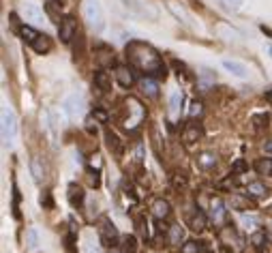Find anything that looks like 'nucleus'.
Segmentation results:
<instances>
[{
	"mask_svg": "<svg viewBox=\"0 0 272 253\" xmlns=\"http://www.w3.org/2000/svg\"><path fill=\"white\" fill-rule=\"evenodd\" d=\"M126 58L135 67L148 73L152 77H165V65L159 56V52L152 45L144 43V41H131L126 45Z\"/></svg>",
	"mask_w": 272,
	"mask_h": 253,
	"instance_id": "nucleus-1",
	"label": "nucleus"
},
{
	"mask_svg": "<svg viewBox=\"0 0 272 253\" xmlns=\"http://www.w3.org/2000/svg\"><path fill=\"white\" fill-rule=\"evenodd\" d=\"M84 17L88 22V28L95 32H101L105 28V11L99 0H86L84 3Z\"/></svg>",
	"mask_w": 272,
	"mask_h": 253,
	"instance_id": "nucleus-2",
	"label": "nucleus"
},
{
	"mask_svg": "<svg viewBox=\"0 0 272 253\" xmlns=\"http://www.w3.org/2000/svg\"><path fill=\"white\" fill-rule=\"evenodd\" d=\"M15 133H17L15 114H13L11 107H3V142H5V146H9V148L13 146Z\"/></svg>",
	"mask_w": 272,
	"mask_h": 253,
	"instance_id": "nucleus-3",
	"label": "nucleus"
},
{
	"mask_svg": "<svg viewBox=\"0 0 272 253\" xmlns=\"http://www.w3.org/2000/svg\"><path fill=\"white\" fill-rule=\"evenodd\" d=\"M126 110H129V118L124 120L126 129H135V126L142 124V120L146 118V110H144L142 103L138 101V99H133V97L126 99Z\"/></svg>",
	"mask_w": 272,
	"mask_h": 253,
	"instance_id": "nucleus-4",
	"label": "nucleus"
},
{
	"mask_svg": "<svg viewBox=\"0 0 272 253\" xmlns=\"http://www.w3.org/2000/svg\"><path fill=\"white\" fill-rule=\"evenodd\" d=\"M99 236H101L103 245L116 247V242H118V238H120V234H118V228H116L110 219H101V223H99Z\"/></svg>",
	"mask_w": 272,
	"mask_h": 253,
	"instance_id": "nucleus-5",
	"label": "nucleus"
},
{
	"mask_svg": "<svg viewBox=\"0 0 272 253\" xmlns=\"http://www.w3.org/2000/svg\"><path fill=\"white\" fill-rule=\"evenodd\" d=\"M124 7L129 9L131 13H135L138 17H146V20H157V11L148 5H144L142 0H122Z\"/></svg>",
	"mask_w": 272,
	"mask_h": 253,
	"instance_id": "nucleus-6",
	"label": "nucleus"
},
{
	"mask_svg": "<svg viewBox=\"0 0 272 253\" xmlns=\"http://www.w3.org/2000/svg\"><path fill=\"white\" fill-rule=\"evenodd\" d=\"M58 34H60V41L62 43H71V39L77 34V22H75V17L67 15L65 20L60 22V26H58Z\"/></svg>",
	"mask_w": 272,
	"mask_h": 253,
	"instance_id": "nucleus-7",
	"label": "nucleus"
},
{
	"mask_svg": "<svg viewBox=\"0 0 272 253\" xmlns=\"http://www.w3.org/2000/svg\"><path fill=\"white\" fill-rule=\"evenodd\" d=\"M210 219L214 225H223L228 219V208H225V202L221 197H212L210 200Z\"/></svg>",
	"mask_w": 272,
	"mask_h": 253,
	"instance_id": "nucleus-8",
	"label": "nucleus"
},
{
	"mask_svg": "<svg viewBox=\"0 0 272 253\" xmlns=\"http://www.w3.org/2000/svg\"><path fill=\"white\" fill-rule=\"evenodd\" d=\"M219 240L225 247H240L242 245V238L238 236V232H236L234 225H225V228L219 230Z\"/></svg>",
	"mask_w": 272,
	"mask_h": 253,
	"instance_id": "nucleus-9",
	"label": "nucleus"
},
{
	"mask_svg": "<svg viewBox=\"0 0 272 253\" xmlns=\"http://www.w3.org/2000/svg\"><path fill=\"white\" fill-rule=\"evenodd\" d=\"M22 17H24L26 22H30V24H41L43 22V11L39 9V5L24 3L22 5Z\"/></svg>",
	"mask_w": 272,
	"mask_h": 253,
	"instance_id": "nucleus-10",
	"label": "nucleus"
},
{
	"mask_svg": "<svg viewBox=\"0 0 272 253\" xmlns=\"http://www.w3.org/2000/svg\"><path fill=\"white\" fill-rule=\"evenodd\" d=\"M140 90H142V95H146L148 99H157L159 97V84H157V79L152 75H144L140 79Z\"/></svg>",
	"mask_w": 272,
	"mask_h": 253,
	"instance_id": "nucleus-11",
	"label": "nucleus"
},
{
	"mask_svg": "<svg viewBox=\"0 0 272 253\" xmlns=\"http://www.w3.org/2000/svg\"><path fill=\"white\" fill-rule=\"evenodd\" d=\"M62 107H65V112L71 116V118H77V116L81 114V107H84V103H81V97L79 95H69L65 99V103H62Z\"/></svg>",
	"mask_w": 272,
	"mask_h": 253,
	"instance_id": "nucleus-12",
	"label": "nucleus"
},
{
	"mask_svg": "<svg viewBox=\"0 0 272 253\" xmlns=\"http://www.w3.org/2000/svg\"><path fill=\"white\" fill-rule=\"evenodd\" d=\"M247 195L253 197V200H264V197L270 195V189L266 187V183H259V180H253V183L247 185Z\"/></svg>",
	"mask_w": 272,
	"mask_h": 253,
	"instance_id": "nucleus-13",
	"label": "nucleus"
},
{
	"mask_svg": "<svg viewBox=\"0 0 272 253\" xmlns=\"http://www.w3.org/2000/svg\"><path fill=\"white\" fill-rule=\"evenodd\" d=\"M253 197H249V195H240V193H234V195H230V206L234 210H240V213H244V210H253Z\"/></svg>",
	"mask_w": 272,
	"mask_h": 253,
	"instance_id": "nucleus-14",
	"label": "nucleus"
},
{
	"mask_svg": "<svg viewBox=\"0 0 272 253\" xmlns=\"http://www.w3.org/2000/svg\"><path fill=\"white\" fill-rule=\"evenodd\" d=\"M150 210H152V215H155L157 219H167V217L171 215V204L167 200H163V197H157V200L152 202Z\"/></svg>",
	"mask_w": 272,
	"mask_h": 253,
	"instance_id": "nucleus-15",
	"label": "nucleus"
},
{
	"mask_svg": "<svg viewBox=\"0 0 272 253\" xmlns=\"http://www.w3.org/2000/svg\"><path fill=\"white\" fill-rule=\"evenodd\" d=\"M116 82L120 84L122 88H131L135 84V75H133V71L129 67H116Z\"/></svg>",
	"mask_w": 272,
	"mask_h": 253,
	"instance_id": "nucleus-16",
	"label": "nucleus"
},
{
	"mask_svg": "<svg viewBox=\"0 0 272 253\" xmlns=\"http://www.w3.org/2000/svg\"><path fill=\"white\" fill-rule=\"evenodd\" d=\"M67 197H69V204L73 206V208H77V206L84 204L86 193H84V189H81L79 185L71 183V185H69V189H67Z\"/></svg>",
	"mask_w": 272,
	"mask_h": 253,
	"instance_id": "nucleus-17",
	"label": "nucleus"
},
{
	"mask_svg": "<svg viewBox=\"0 0 272 253\" xmlns=\"http://www.w3.org/2000/svg\"><path fill=\"white\" fill-rule=\"evenodd\" d=\"M221 65H223V69L225 71H228V73H232L234 77H247V67H244L242 65V62H238V60H230V58H225L223 62H221Z\"/></svg>",
	"mask_w": 272,
	"mask_h": 253,
	"instance_id": "nucleus-18",
	"label": "nucleus"
},
{
	"mask_svg": "<svg viewBox=\"0 0 272 253\" xmlns=\"http://www.w3.org/2000/svg\"><path fill=\"white\" fill-rule=\"evenodd\" d=\"M206 225H208V217L199 208H195L191 215H189V228H191V230L202 232V230H206Z\"/></svg>",
	"mask_w": 272,
	"mask_h": 253,
	"instance_id": "nucleus-19",
	"label": "nucleus"
},
{
	"mask_svg": "<svg viewBox=\"0 0 272 253\" xmlns=\"http://www.w3.org/2000/svg\"><path fill=\"white\" fill-rule=\"evenodd\" d=\"M199 138H202V126L191 122V124H187V129L183 133V142L185 144H195Z\"/></svg>",
	"mask_w": 272,
	"mask_h": 253,
	"instance_id": "nucleus-20",
	"label": "nucleus"
},
{
	"mask_svg": "<svg viewBox=\"0 0 272 253\" xmlns=\"http://www.w3.org/2000/svg\"><path fill=\"white\" fill-rule=\"evenodd\" d=\"M114 60H116V56H114V52L110 48H99V52H97L99 67H112Z\"/></svg>",
	"mask_w": 272,
	"mask_h": 253,
	"instance_id": "nucleus-21",
	"label": "nucleus"
},
{
	"mask_svg": "<svg viewBox=\"0 0 272 253\" xmlns=\"http://www.w3.org/2000/svg\"><path fill=\"white\" fill-rule=\"evenodd\" d=\"M30 174H32V178H34V183H37V185L43 183V178H45V167H43V163H41L39 157H34V159L30 161Z\"/></svg>",
	"mask_w": 272,
	"mask_h": 253,
	"instance_id": "nucleus-22",
	"label": "nucleus"
},
{
	"mask_svg": "<svg viewBox=\"0 0 272 253\" xmlns=\"http://www.w3.org/2000/svg\"><path fill=\"white\" fill-rule=\"evenodd\" d=\"M167 240H169V245H180V242H185V228L183 225H171L169 232H167Z\"/></svg>",
	"mask_w": 272,
	"mask_h": 253,
	"instance_id": "nucleus-23",
	"label": "nucleus"
},
{
	"mask_svg": "<svg viewBox=\"0 0 272 253\" xmlns=\"http://www.w3.org/2000/svg\"><path fill=\"white\" fill-rule=\"evenodd\" d=\"M180 107H183V93H180V90H174L171 97H169V116L171 118H176L178 116Z\"/></svg>",
	"mask_w": 272,
	"mask_h": 253,
	"instance_id": "nucleus-24",
	"label": "nucleus"
},
{
	"mask_svg": "<svg viewBox=\"0 0 272 253\" xmlns=\"http://www.w3.org/2000/svg\"><path fill=\"white\" fill-rule=\"evenodd\" d=\"M30 48L37 52V54H48V52L52 50V39L48 37V34H39V39L34 41Z\"/></svg>",
	"mask_w": 272,
	"mask_h": 253,
	"instance_id": "nucleus-25",
	"label": "nucleus"
},
{
	"mask_svg": "<svg viewBox=\"0 0 272 253\" xmlns=\"http://www.w3.org/2000/svg\"><path fill=\"white\" fill-rule=\"evenodd\" d=\"M95 86H97L99 90H103V93H107V90H110V86H112L110 73H105L103 69L97 71V73H95Z\"/></svg>",
	"mask_w": 272,
	"mask_h": 253,
	"instance_id": "nucleus-26",
	"label": "nucleus"
},
{
	"mask_svg": "<svg viewBox=\"0 0 272 253\" xmlns=\"http://www.w3.org/2000/svg\"><path fill=\"white\" fill-rule=\"evenodd\" d=\"M255 172L259 176H272V159L264 157V159H257L255 161Z\"/></svg>",
	"mask_w": 272,
	"mask_h": 253,
	"instance_id": "nucleus-27",
	"label": "nucleus"
},
{
	"mask_svg": "<svg viewBox=\"0 0 272 253\" xmlns=\"http://www.w3.org/2000/svg\"><path fill=\"white\" fill-rule=\"evenodd\" d=\"M20 34H22V39H24L26 43H30V45H32L34 41L39 39V34H41V32H37V30H34L32 26H28V24H22V26H20Z\"/></svg>",
	"mask_w": 272,
	"mask_h": 253,
	"instance_id": "nucleus-28",
	"label": "nucleus"
},
{
	"mask_svg": "<svg viewBox=\"0 0 272 253\" xmlns=\"http://www.w3.org/2000/svg\"><path fill=\"white\" fill-rule=\"evenodd\" d=\"M197 165L202 170H212L216 165V157L212 152H202V155H197Z\"/></svg>",
	"mask_w": 272,
	"mask_h": 253,
	"instance_id": "nucleus-29",
	"label": "nucleus"
},
{
	"mask_svg": "<svg viewBox=\"0 0 272 253\" xmlns=\"http://www.w3.org/2000/svg\"><path fill=\"white\" fill-rule=\"evenodd\" d=\"M167 9H169V11L178 17V20H183V24H189V22H191V17H189V13H187L185 9L180 7L178 3H167Z\"/></svg>",
	"mask_w": 272,
	"mask_h": 253,
	"instance_id": "nucleus-30",
	"label": "nucleus"
},
{
	"mask_svg": "<svg viewBox=\"0 0 272 253\" xmlns=\"http://www.w3.org/2000/svg\"><path fill=\"white\" fill-rule=\"evenodd\" d=\"M26 245H28V249H37L39 247V232H37V228H28V230H26Z\"/></svg>",
	"mask_w": 272,
	"mask_h": 253,
	"instance_id": "nucleus-31",
	"label": "nucleus"
},
{
	"mask_svg": "<svg viewBox=\"0 0 272 253\" xmlns=\"http://www.w3.org/2000/svg\"><path fill=\"white\" fill-rule=\"evenodd\" d=\"M183 253H202V242L197 240H185L183 242V249H180Z\"/></svg>",
	"mask_w": 272,
	"mask_h": 253,
	"instance_id": "nucleus-32",
	"label": "nucleus"
},
{
	"mask_svg": "<svg viewBox=\"0 0 272 253\" xmlns=\"http://www.w3.org/2000/svg\"><path fill=\"white\" fill-rule=\"evenodd\" d=\"M266 240H268V234H266V230H257V232H253V236H251V245L257 249L259 245H264Z\"/></svg>",
	"mask_w": 272,
	"mask_h": 253,
	"instance_id": "nucleus-33",
	"label": "nucleus"
},
{
	"mask_svg": "<svg viewBox=\"0 0 272 253\" xmlns=\"http://www.w3.org/2000/svg\"><path fill=\"white\" fill-rule=\"evenodd\" d=\"M107 146H110L114 152L122 150V144H120V140H118V135L114 131H107Z\"/></svg>",
	"mask_w": 272,
	"mask_h": 253,
	"instance_id": "nucleus-34",
	"label": "nucleus"
},
{
	"mask_svg": "<svg viewBox=\"0 0 272 253\" xmlns=\"http://www.w3.org/2000/svg\"><path fill=\"white\" fill-rule=\"evenodd\" d=\"M122 249H124V253H135L138 251V240H135V236H126L122 240Z\"/></svg>",
	"mask_w": 272,
	"mask_h": 253,
	"instance_id": "nucleus-35",
	"label": "nucleus"
},
{
	"mask_svg": "<svg viewBox=\"0 0 272 253\" xmlns=\"http://www.w3.org/2000/svg\"><path fill=\"white\" fill-rule=\"evenodd\" d=\"M202 112H204V107H202V103H199V101H193L191 105H189V116H191V118L202 116Z\"/></svg>",
	"mask_w": 272,
	"mask_h": 253,
	"instance_id": "nucleus-36",
	"label": "nucleus"
},
{
	"mask_svg": "<svg viewBox=\"0 0 272 253\" xmlns=\"http://www.w3.org/2000/svg\"><path fill=\"white\" fill-rule=\"evenodd\" d=\"M152 144H155V152L161 155V138H159V129L152 126Z\"/></svg>",
	"mask_w": 272,
	"mask_h": 253,
	"instance_id": "nucleus-37",
	"label": "nucleus"
},
{
	"mask_svg": "<svg viewBox=\"0 0 272 253\" xmlns=\"http://www.w3.org/2000/svg\"><path fill=\"white\" fill-rule=\"evenodd\" d=\"M242 225L247 230H253V228H257V219H255V217H247V215H244L242 217Z\"/></svg>",
	"mask_w": 272,
	"mask_h": 253,
	"instance_id": "nucleus-38",
	"label": "nucleus"
},
{
	"mask_svg": "<svg viewBox=\"0 0 272 253\" xmlns=\"http://www.w3.org/2000/svg\"><path fill=\"white\" fill-rule=\"evenodd\" d=\"M257 253H272V245H270V238L264 242V245H259L257 249H255Z\"/></svg>",
	"mask_w": 272,
	"mask_h": 253,
	"instance_id": "nucleus-39",
	"label": "nucleus"
},
{
	"mask_svg": "<svg viewBox=\"0 0 272 253\" xmlns=\"http://www.w3.org/2000/svg\"><path fill=\"white\" fill-rule=\"evenodd\" d=\"M93 116H95V120H99V122H105V120H107V114H105L103 110H95Z\"/></svg>",
	"mask_w": 272,
	"mask_h": 253,
	"instance_id": "nucleus-40",
	"label": "nucleus"
},
{
	"mask_svg": "<svg viewBox=\"0 0 272 253\" xmlns=\"http://www.w3.org/2000/svg\"><path fill=\"white\" fill-rule=\"evenodd\" d=\"M242 3H244V0H225V5H228L230 9H234V11H236V9H240Z\"/></svg>",
	"mask_w": 272,
	"mask_h": 253,
	"instance_id": "nucleus-41",
	"label": "nucleus"
},
{
	"mask_svg": "<svg viewBox=\"0 0 272 253\" xmlns=\"http://www.w3.org/2000/svg\"><path fill=\"white\" fill-rule=\"evenodd\" d=\"M185 183H187V180L183 178V174H174V187H176V189L185 187Z\"/></svg>",
	"mask_w": 272,
	"mask_h": 253,
	"instance_id": "nucleus-42",
	"label": "nucleus"
},
{
	"mask_svg": "<svg viewBox=\"0 0 272 253\" xmlns=\"http://www.w3.org/2000/svg\"><path fill=\"white\" fill-rule=\"evenodd\" d=\"M138 228H140V232H142V236L148 238V228H146V223H144V219L138 221Z\"/></svg>",
	"mask_w": 272,
	"mask_h": 253,
	"instance_id": "nucleus-43",
	"label": "nucleus"
},
{
	"mask_svg": "<svg viewBox=\"0 0 272 253\" xmlns=\"http://www.w3.org/2000/svg\"><path fill=\"white\" fill-rule=\"evenodd\" d=\"M234 170L236 172H244V170H247V163H244V161L240 159V161H236V165H234Z\"/></svg>",
	"mask_w": 272,
	"mask_h": 253,
	"instance_id": "nucleus-44",
	"label": "nucleus"
},
{
	"mask_svg": "<svg viewBox=\"0 0 272 253\" xmlns=\"http://www.w3.org/2000/svg\"><path fill=\"white\" fill-rule=\"evenodd\" d=\"M86 249H88V253H101V249H99V247L95 245V242H93V240H90V242H88V247H86Z\"/></svg>",
	"mask_w": 272,
	"mask_h": 253,
	"instance_id": "nucleus-45",
	"label": "nucleus"
},
{
	"mask_svg": "<svg viewBox=\"0 0 272 253\" xmlns=\"http://www.w3.org/2000/svg\"><path fill=\"white\" fill-rule=\"evenodd\" d=\"M41 204H43V206H48V208L52 206V200H50V195H48V193L41 195Z\"/></svg>",
	"mask_w": 272,
	"mask_h": 253,
	"instance_id": "nucleus-46",
	"label": "nucleus"
},
{
	"mask_svg": "<svg viewBox=\"0 0 272 253\" xmlns=\"http://www.w3.org/2000/svg\"><path fill=\"white\" fill-rule=\"evenodd\" d=\"M90 185L99 187V174H90Z\"/></svg>",
	"mask_w": 272,
	"mask_h": 253,
	"instance_id": "nucleus-47",
	"label": "nucleus"
},
{
	"mask_svg": "<svg viewBox=\"0 0 272 253\" xmlns=\"http://www.w3.org/2000/svg\"><path fill=\"white\" fill-rule=\"evenodd\" d=\"M99 159H101V157H93V161H90V165H97V167H101V161H99Z\"/></svg>",
	"mask_w": 272,
	"mask_h": 253,
	"instance_id": "nucleus-48",
	"label": "nucleus"
},
{
	"mask_svg": "<svg viewBox=\"0 0 272 253\" xmlns=\"http://www.w3.org/2000/svg\"><path fill=\"white\" fill-rule=\"evenodd\" d=\"M264 150H266V152H272V140L264 142Z\"/></svg>",
	"mask_w": 272,
	"mask_h": 253,
	"instance_id": "nucleus-49",
	"label": "nucleus"
},
{
	"mask_svg": "<svg viewBox=\"0 0 272 253\" xmlns=\"http://www.w3.org/2000/svg\"><path fill=\"white\" fill-rule=\"evenodd\" d=\"M110 253H124L122 247H110Z\"/></svg>",
	"mask_w": 272,
	"mask_h": 253,
	"instance_id": "nucleus-50",
	"label": "nucleus"
},
{
	"mask_svg": "<svg viewBox=\"0 0 272 253\" xmlns=\"http://www.w3.org/2000/svg\"><path fill=\"white\" fill-rule=\"evenodd\" d=\"M268 56L272 58V45H270V48H268Z\"/></svg>",
	"mask_w": 272,
	"mask_h": 253,
	"instance_id": "nucleus-51",
	"label": "nucleus"
}]
</instances>
